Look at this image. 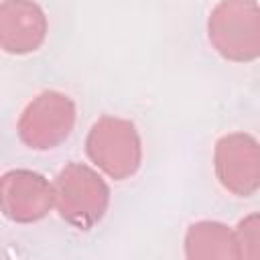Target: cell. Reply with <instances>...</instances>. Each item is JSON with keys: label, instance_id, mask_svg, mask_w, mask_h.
Here are the masks:
<instances>
[{"label": "cell", "instance_id": "4", "mask_svg": "<svg viewBox=\"0 0 260 260\" xmlns=\"http://www.w3.org/2000/svg\"><path fill=\"white\" fill-rule=\"evenodd\" d=\"M75 106L59 91H43L22 112L18 120V138L35 150L59 146L73 128Z\"/></svg>", "mask_w": 260, "mask_h": 260}, {"label": "cell", "instance_id": "2", "mask_svg": "<svg viewBox=\"0 0 260 260\" xmlns=\"http://www.w3.org/2000/svg\"><path fill=\"white\" fill-rule=\"evenodd\" d=\"M55 207L63 219L79 230H89L98 223L110 201V189L104 179L85 165L69 162L57 175Z\"/></svg>", "mask_w": 260, "mask_h": 260}, {"label": "cell", "instance_id": "3", "mask_svg": "<svg viewBox=\"0 0 260 260\" xmlns=\"http://www.w3.org/2000/svg\"><path fill=\"white\" fill-rule=\"evenodd\" d=\"M85 150L91 162L116 181L132 177L142 158L140 136L134 124L112 116H104L91 126Z\"/></svg>", "mask_w": 260, "mask_h": 260}, {"label": "cell", "instance_id": "5", "mask_svg": "<svg viewBox=\"0 0 260 260\" xmlns=\"http://www.w3.org/2000/svg\"><path fill=\"white\" fill-rule=\"evenodd\" d=\"M215 173L234 195H252L260 187V144L240 132L219 138L215 144Z\"/></svg>", "mask_w": 260, "mask_h": 260}, {"label": "cell", "instance_id": "7", "mask_svg": "<svg viewBox=\"0 0 260 260\" xmlns=\"http://www.w3.org/2000/svg\"><path fill=\"white\" fill-rule=\"evenodd\" d=\"M47 35L45 12L32 0H4L0 6V43L6 53L37 51Z\"/></svg>", "mask_w": 260, "mask_h": 260}, {"label": "cell", "instance_id": "9", "mask_svg": "<svg viewBox=\"0 0 260 260\" xmlns=\"http://www.w3.org/2000/svg\"><path fill=\"white\" fill-rule=\"evenodd\" d=\"M240 258H260V213L248 215L236 228Z\"/></svg>", "mask_w": 260, "mask_h": 260}, {"label": "cell", "instance_id": "1", "mask_svg": "<svg viewBox=\"0 0 260 260\" xmlns=\"http://www.w3.org/2000/svg\"><path fill=\"white\" fill-rule=\"evenodd\" d=\"M209 43L230 61L260 57V6L256 0H221L207 22Z\"/></svg>", "mask_w": 260, "mask_h": 260}, {"label": "cell", "instance_id": "8", "mask_svg": "<svg viewBox=\"0 0 260 260\" xmlns=\"http://www.w3.org/2000/svg\"><path fill=\"white\" fill-rule=\"evenodd\" d=\"M187 258H240L236 232L217 221H199L185 236Z\"/></svg>", "mask_w": 260, "mask_h": 260}, {"label": "cell", "instance_id": "6", "mask_svg": "<svg viewBox=\"0 0 260 260\" xmlns=\"http://www.w3.org/2000/svg\"><path fill=\"white\" fill-rule=\"evenodd\" d=\"M2 211L8 219L30 223L43 219L55 205V187L39 173L16 169L2 177Z\"/></svg>", "mask_w": 260, "mask_h": 260}]
</instances>
